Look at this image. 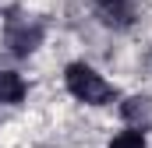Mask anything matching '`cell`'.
Listing matches in <instances>:
<instances>
[{"label":"cell","mask_w":152,"mask_h":148,"mask_svg":"<svg viewBox=\"0 0 152 148\" xmlns=\"http://www.w3.org/2000/svg\"><path fill=\"white\" fill-rule=\"evenodd\" d=\"M64 81H67V92L81 102H88V106H106V102L117 99V88L103 74H96L88 64H71L64 71Z\"/></svg>","instance_id":"6da1fadb"},{"label":"cell","mask_w":152,"mask_h":148,"mask_svg":"<svg viewBox=\"0 0 152 148\" xmlns=\"http://www.w3.org/2000/svg\"><path fill=\"white\" fill-rule=\"evenodd\" d=\"M110 148H145V134L142 131H120L110 141Z\"/></svg>","instance_id":"8992f818"},{"label":"cell","mask_w":152,"mask_h":148,"mask_svg":"<svg viewBox=\"0 0 152 148\" xmlns=\"http://www.w3.org/2000/svg\"><path fill=\"white\" fill-rule=\"evenodd\" d=\"M96 4H99V11H103V14H106V21H110V25H127V21H131V4H127V0H96Z\"/></svg>","instance_id":"5b68a950"},{"label":"cell","mask_w":152,"mask_h":148,"mask_svg":"<svg viewBox=\"0 0 152 148\" xmlns=\"http://www.w3.org/2000/svg\"><path fill=\"white\" fill-rule=\"evenodd\" d=\"M39 39H42V25L25 21V18H11V21H7V46H11V53L28 57L39 46Z\"/></svg>","instance_id":"7a4b0ae2"},{"label":"cell","mask_w":152,"mask_h":148,"mask_svg":"<svg viewBox=\"0 0 152 148\" xmlns=\"http://www.w3.org/2000/svg\"><path fill=\"white\" fill-rule=\"evenodd\" d=\"M21 99H25V81H21V74H14V71H0V102L18 106Z\"/></svg>","instance_id":"277c9868"},{"label":"cell","mask_w":152,"mask_h":148,"mask_svg":"<svg viewBox=\"0 0 152 148\" xmlns=\"http://www.w3.org/2000/svg\"><path fill=\"white\" fill-rule=\"evenodd\" d=\"M120 116H124L134 131H149L152 127V99L149 95H134V99L120 102Z\"/></svg>","instance_id":"3957f363"}]
</instances>
